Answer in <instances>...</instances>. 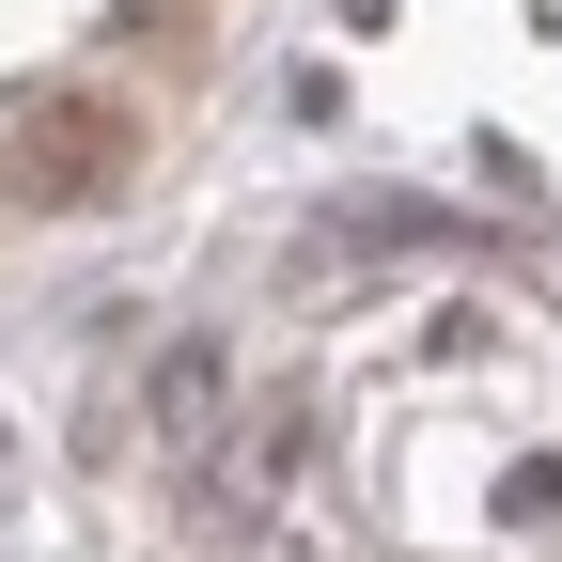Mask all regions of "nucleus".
<instances>
[{
	"label": "nucleus",
	"instance_id": "1",
	"mask_svg": "<svg viewBox=\"0 0 562 562\" xmlns=\"http://www.w3.org/2000/svg\"><path fill=\"white\" fill-rule=\"evenodd\" d=\"M125 172H140V110L110 79H47V94L0 110V188L32 203V220H79V203H110Z\"/></svg>",
	"mask_w": 562,
	"mask_h": 562
}]
</instances>
